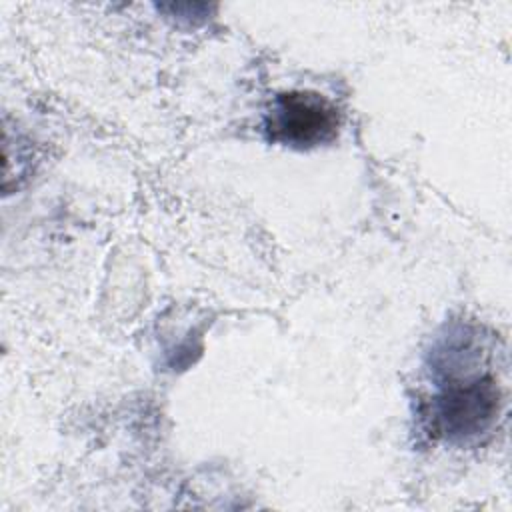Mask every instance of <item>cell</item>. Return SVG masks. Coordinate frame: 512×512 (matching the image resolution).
Instances as JSON below:
<instances>
[{"instance_id": "7a4b0ae2", "label": "cell", "mask_w": 512, "mask_h": 512, "mask_svg": "<svg viewBox=\"0 0 512 512\" xmlns=\"http://www.w3.org/2000/svg\"><path fill=\"white\" fill-rule=\"evenodd\" d=\"M336 130V108L314 92L278 94L266 116V132L270 140L294 148L328 142L336 136Z\"/></svg>"}, {"instance_id": "6da1fadb", "label": "cell", "mask_w": 512, "mask_h": 512, "mask_svg": "<svg viewBox=\"0 0 512 512\" xmlns=\"http://www.w3.org/2000/svg\"><path fill=\"white\" fill-rule=\"evenodd\" d=\"M500 412V388L490 374L452 376L432 400L434 430L450 442H466L488 432Z\"/></svg>"}]
</instances>
